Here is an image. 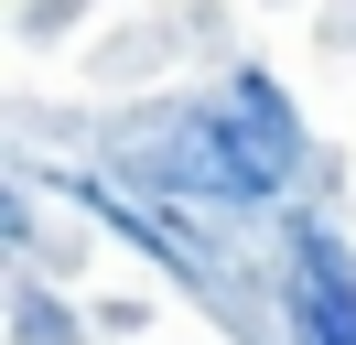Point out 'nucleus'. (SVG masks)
Returning a JSON list of instances; mask_svg holds the SVG:
<instances>
[{
	"mask_svg": "<svg viewBox=\"0 0 356 345\" xmlns=\"http://www.w3.org/2000/svg\"><path fill=\"white\" fill-rule=\"evenodd\" d=\"M152 162L173 172V184H205V194H227V205H248V194H281L291 172H302V129H291V108H281L270 76H238V86H216Z\"/></svg>",
	"mask_w": 356,
	"mask_h": 345,
	"instance_id": "1",
	"label": "nucleus"
},
{
	"mask_svg": "<svg viewBox=\"0 0 356 345\" xmlns=\"http://www.w3.org/2000/svg\"><path fill=\"white\" fill-rule=\"evenodd\" d=\"M281 323H291V345H356V259H346L334 227H291Z\"/></svg>",
	"mask_w": 356,
	"mask_h": 345,
	"instance_id": "2",
	"label": "nucleus"
}]
</instances>
